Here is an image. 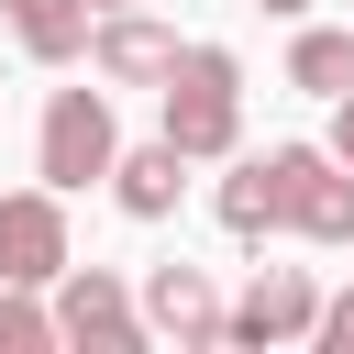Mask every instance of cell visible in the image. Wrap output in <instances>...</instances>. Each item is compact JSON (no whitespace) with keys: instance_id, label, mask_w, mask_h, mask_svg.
<instances>
[{"instance_id":"cell-7","label":"cell","mask_w":354,"mask_h":354,"mask_svg":"<svg viewBox=\"0 0 354 354\" xmlns=\"http://www.w3.org/2000/svg\"><path fill=\"white\" fill-rule=\"evenodd\" d=\"M133 310H144V343H177V354L221 343V288H210V266H155V277L133 288Z\"/></svg>"},{"instance_id":"cell-15","label":"cell","mask_w":354,"mask_h":354,"mask_svg":"<svg viewBox=\"0 0 354 354\" xmlns=\"http://www.w3.org/2000/svg\"><path fill=\"white\" fill-rule=\"evenodd\" d=\"M332 155L354 166V88H332Z\"/></svg>"},{"instance_id":"cell-1","label":"cell","mask_w":354,"mask_h":354,"mask_svg":"<svg viewBox=\"0 0 354 354\" xmlns=\"http://www.w3.org/2000/svg\"><path fill=\"white\" fill-rule=\"evenodd\" d=\"M155 100H166V144L188 166H210V155L243 144V66H232V44H177V66L155 77Z\"/></svg>"},{"instance_id":"cell-17","label":"cell","mask_w":354,"mask_h":354,"mask_svg":"<svg viewBox=\"0 0 354 354\" xmlns=\"http://www.w3.org/2000/svg\"><path fill=\"white\" fill-rule=\"evenodd\" d=\"M88 11H122V0H88Z\"/></svg>"},{"instance_id":"cell-6","label":"cell","mask_w":354,"mask_h":354,"mask_svg":"<svg viewBox=\"0 0 354 354\" xmlns=\"http://www.w3.org/2000/svg\"><path fill=\"white\" fill-rule=\"evenodd\" d=\"M111 88H155L166 66H177V33L144 11V0H122V11H88V44H77Z\"/></svg>"},{"instance_id":"cell-5","label":"cell","mask_w":354,"mask_h":354,"mask_svg":"<svg viewBox=\"0 0 354 354\" xmlns=\"http://www.w3.org/2000/svg\"><path fill=\"white\" fill-rule=\"evenodd\" d=\"M310 310H321V288H310V266H254L243 277V299H221V343H310Z\"/></svg>"},{"instance_id":"cell-13","label":"cell","mask_w":354,"mask_h":354,"mask_svg":"<svg viewBox=\"0 0 354 354\" xmlns=\"http://www.w3.org/2000/svg\"><path fill=\"white\" fill-rule=\"evenodd\" d=\"M0 354H55V310L33 288H0Z\"/></svg>"},{"instance_id":"cell-3","label":"cell","mask_w":354,"mask_h":354,"mask_svg":"<svg viewBox=\"0 0 354 354\" xmlns=\"http://www.w3.org/2000/svg\"><path fill=\"white\" fill-rule=\"evenodd\" d=\"M111 155H122L111 88H55V100H44V133H33V177H44L55 199H66V188L111 177Z\"/></svg>"},{"instance_id":"cell-9","label":"cell","mask_w":354,"mask_h":354,"mask_svg":"<svg viewBox=\"0 0 354 354\" xmlns=\"http://www.w3.org/2000/svg\"><path fill=\"white\" fill-rule=\"evenodd\" d=\"M177 188H188V155H177L166 133H155V144H122V155H111V199H122L133 221H166V210H177Z\"/></svg>"},{"instance_id":"cell-4","label":"cell","mask_w":354,"mask_h":354,"mask_svg":"<svg viewBox=\"0 0 354 354\" xmlns=\"http://www.w3.org/2000/svg\"><path fill=\"white\" fill-rule=\"evenodd\" d=\"M44 288H55V299H44V310H55V343H88V354H144V310H133V288H122L111 266H77V254H66Z\"/></svg>"},{"instance_id":"cell-16","label":"cell","mask_w":354,"mask_h":354,"mask_svg":"<svg viewBox=\"0 0 354 354\" xmlns=\"http://www.w3.org/2000/svg\"><path fill=\"white\" fill-rule=\"evenodd\" d=\"M254 11H277V22H299V11H310V0H254Z\"/></svg>"},{"instance_id":"cell-10","label":"cell","mask_w":354,"mask_h":354,"mask_svg":"<svg viewBox=\"0 0 354 354\" xmlns=\"http://www.w3.org/2000/svg\"><path fill=\"white\" fill-rule=\"evenodd\" d=\"M11 11V44L33 55V66H66L77 44H88V0H0Z\"/></svg>"},{"instance_id":"cell-2","label":"cell","mask_w":354,"mask_h":354,"mask_svg":"<svg viewBox=\"0 0 354 354\" xmlns=\"http://www.w3.org/2000/svg\"><path fill=\"white\" fill-rule=\"evenodd\" d=\"M266 199H277V232L354 243V166L332 144H266Z\"/></svg>"},{"instance_id":"cell-14","label":"cell","mask_w":354,"mask_h":354,"mask_svg":"<svg viewBox=\"0 0 354 354\" xmlns=\"http://www.w3.org/2000/svg\"><path fill=\"white\" fill-rule=\"evenodd\" d=\"M310 343H321V354H354V288H343V299H321V310H310Z\"/></svg>"},{"instance_id":"cell-11","label":"cell","mask_w":354,"mask_h":354,"mask_svg":"<svg viewBox=\"0 0 354 354\" xmlns=\"http://www.w3.org/2000/svg\"><path fill=\"white\" fill-rule=\"evenodd\" d=\"M288 88H354V33H332V22H299V44H288Z\"/></svg>"},{"instance_id":"cell-8","label":"cell","mask_w":354,"mask_h":354,"mask_svg":"<svg viewBox=\"0 0 354 354\" xmlns=\"http://www.w3.org/2000/svg\"><path fill=\"white\" fill-rule=\"evenodd\" d=\"M66 254H77L66 243V199L55 188H11L0 199V288H44Z\"/></svg>"},{"instance_id":"cell-12","label":"cell","mask_w":354,"mask_h":354,"mask_svg":"<svg viewBox=\"0 0 354 354\" xmlns=\"http://www.w3.org/2000/svg\"><path fill=\"white\" fill-rule=\"evenodd\" d=\"M221 232H232V243H266V232H277V199H266V155H243V166L221 177Z\"/></svg>"}]
</instances>
